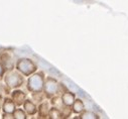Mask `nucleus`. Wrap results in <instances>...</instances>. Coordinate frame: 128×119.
<instances>
[{"instance_id": "10", "label": "nucleus", "mask_w": 128, "mask_h": 119, "mask_svg": "<svg viewBox=\"0 0 128 119\" xmlns=\"http://www.w3.org/2000/svg\"><path fill=\"white\" fill-rule=\"evenodd\" d=\"M82 118L83 119H97L98 116L91 111H86L82 114Z\"/></svg>"}, {"instance_id": "4", "label": "nucleus", "mask_w": 128, "mask_h": 119, "mask_svg": "<svg viewBox=\"0 0 128 119\" xmlns=\"http://www.w3.org/2000/svg\"><path fill=\"white\" fill-rule=\"evenodd\" d=\"M46 91L48 94H54L58 91V84L54 80L48 79L46 84Z\"/></svg>"}, {"instance_id": "15", "label": "nucleus", "mask_w": 128, "mask_h": 119, "mask_svg": "<svg viewBox=\"0 0 128 119\" xmlns=\"http://www.w3.org/2000/svg\"><path fill=\"white\" fill-rule=\"evenodd\" d=\"M2 73H3V69H2V66H1V64H0V76L2 75Z\"/></svg>"}, {"instance_id": "14", "label": "nucleus", "mask_w": 128, "mask_h": 119, "mask_svg": "<svg viewBox=\"0 0 128 119\" xmlns=\"http://www.w3.org/2000/svg\"><path fill=\"white\" fill-rule=\"evenodd\" d=\"M50 117H52V118H58V117H60L58 111L56 110V109H52V110L50 111Z\"/></svg>"}, {"instance_id": "5", "label": "nucleus", "mask_w": 128, "mask_h": 119, "mask_svg": "<svg viewBox=\"0 0 128 119\" xmlns=\"http://www.w3.org/2000/svg\"><path fill=\"white\" fill-rule=\"evenodd\" d=\"M62 102L65 103L67 106H71L74 104L75 102V96L73 93H70V92H67L62 95Z\"/></svg>"}, {"instance_id": "13", "label": "nucleus", "mask_w": 128, "mask_h": 119, "mask_svg": "<svg viewBox=\"0 0 128 119\" xmlns=\"http://www.w3.org/2000/svg\"><path fill=\"white\" fill-rule=\"evenodd\" d=\"M65 82H66V85H67L70 89H72V90H74V91H75V90H76V91H79V88H78L72 81H70V80H66Z\"/></svg>"}, {"instance_id": "3", "label": "nucleus", "mask_w": 128, "mask_h": 119, "mask_svg": "<svg viewBox=\"0 0 128 119\" xmlns=\"http://www.w3.org/2000/svg\"><path fill=\"white\" fill-rule=\"evenodd\" d=\"M5 81H6V83L8 84V86L14 88V87H17V86L21 85V83H22V78H21L19 75L15 74V73H11V74H9V75L6 77Z\"/></svg>"}, {"instance_id": "6", "label": "nucleus", "mask_w": 128, "mask_h": 119, "mask_svg": "<svg viewBox=\"0 0 128 119\" xmlns=\"http://www.w3.org/2000/svg\"><path fill=\"white\" fill-rule=\"evenodd\" d=\"M13 100L17 105H21L25 100V95L21 91H15L13 93Z\"/></svg>"}, {"instance_id": "9", "label": "nucleus", "mask_w": 128, "mask_h": 119, "mask_svg": "<svg viewBox=\"0 0 128 119\" xmlns=\"http://www.w3.org/2000/svg\"><path fill=\"white\" fill-rule=\"evenodd\" d=\"M14 104L11 102V101H9V100H7V101H5V103H4V106H3V109H4V111L6 112V113H12L13 111H14Z\"/></svg>"}, {"instance_id": "16", "label": "nucleus", "mask_w": 128, "mask_h": 119, "mask_svg": "<svg viewBox=\"0 0 128 119\" xmlns=\"http://www.w3.org/2000/svg\"><path fill=\"white\" fill-rule=\"evenodd\" d=\"M74 1H76V2H78V3H80V2H82V0H74Z\"/></svg>"}, {"instance_id": "11", "label": "nucleus", "mask_w": 128, "mask_h": 119, "mask_svg": "<svg viewBox=\"0 0 128 119\" xmlns=\"http://www.w3.org/2000/svg\"><path fill=\"white\" fill-rule=\"evenodd\" d=\"M48 111H50V109H48V105L46 103L40 105V115H42V116L48 115Z\"/></svg>"}, {"instance_id": "12", "label": "nucleus", "mask_w": 128, "mask_h": 119, "mask_svg": "<svg viewBox=\"0 0 128 119\" xmlns=\"http://www.w3.org/2000/svg\"><path fill=\"white\" fill-rule=\"evenodd\" d=\"M14 118H16V119H24L25 118V114L21 110H16L14 112Z\"/></svg>"}, {"instance_id": "8", "label": "nucleus", "mask_w": 128, "mask_h": 119, "mask_svg": "<svg viewBox=\"0 0 128 119\" xmlns=\"http://www.w3.org/2000/svg\"><path fill=\"white\" fill-rule=\"evenodd\" d=\"M24 107H25V110L28 114H34L36 112V108L34 104L30 101H26L24 104Z\"/></svg>"}, {"instance_id": "2", "label": "nucleus", "mask_w": 128, "mask_h": 119, "mask_svg": "<svg viewBox=\"0 0 128 119\" xmlns=\"http://www.w3.org/2000/svg\"><path fill=\"white\" fill-rule=\"evenodd\" d=\"M42 84H44V81H42V77L40 75H34L32 77H30L29 80H28L29 89L31 91H34V92H38V91L42 90Z\"/></svg>"}, {"instance_id": "1", "label": "nucleus", "mask_w": 128, "mask_h": 119, "mask_svg": "<svg viewBox=\"0 0 128 119\" xmlns=\"http://www.w3.org/2000/svg\"><path fill=\"white\" fill-rule=\"evenodd\" d=\"M17 68L20 72H22L24 75H29L31 73H34L36 68V65L28 58H22L18 62Z\"/></svg>"}, {"instance_id": "7", "label": "nucleus", "mask_w": 128, "mask_h": 119, "mask_svg": "<svg viewBox=\"0 0 128 119\" xmlns=\"http://www.w3.org/2000/svg\"><path fill=\"white\" fill-rule=\"evenodd\" d=\"M85 106H84V103L82 100H75L74 104H73V109L76 113H81L83 110H84Z\"/></svg>"}]
</instances>
